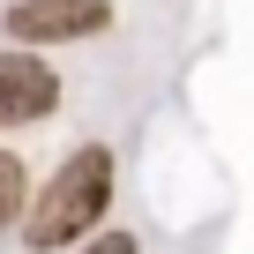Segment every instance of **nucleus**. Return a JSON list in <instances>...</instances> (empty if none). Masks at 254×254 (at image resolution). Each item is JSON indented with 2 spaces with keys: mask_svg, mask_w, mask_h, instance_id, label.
Returning <instances> with one entry per match:
<instances>
[{
  "mask_svg": "<svg viewBox=\"0 0 254 254\" xmlns=\"http://www.w3.org/2000/svg\"><path fill=\"white\" fill-rule=\"evenodd\" d=\"M75 254H142V247H135V232H97V239H82Z\"/></svg>",
  "mask_w": 254,
  "mask_h": 254,
  "instance_id": "39448f33",
  "label": "nucleus"
},
{
  "mask_svg": "<svg viewBox=\"0 0 254 254\" xmlns=\"http://www.w3.org/2000/svg\"><path fill=\"white\" fill-rule=\"evenodd\" d=\"M112 30V0H8V45H75Z\"/></svg>",
  "mask_w": 254,
  "mask_h": 254,
  "instance_id": "f03ea898",
  "label": "nucleus"
},
{
  "mask_svg": "<svg viewBox=\"0 0 254 254\" xmlns=\"http://www.w3.org/2000/svg\"><path fill=\"white\" fill-rule=\"evenodd\" d=\"M30 217V165L15 150H0V232H15Z\"/></svg>",
  "mask_w": 254,
  "mask_h": 254,
  "instance_id": "20e7f679",
  "label": "nucleus"
},
{
  "mask_svg": "<svg viewBox=\"0 0 254 254\" xmlns=\"http://www.w3.org/2000/svg\"><path fill=\"white\" fill-rule=\"evenodd\" d=\"M105 209H112V150H105V142H82V150L45 180V194L30 202L23 247H30V254H67V247L97 239Z\"/></svg>",
  "mask_w": 254,
  "mask_h": 254,
  "instance_id": "f257e3e1",
  "label": "nucleus"
},
{
  "mask_svg": "<svg viewBox=\"0 0 254 254\" xmlns=\"http://www.w3.org/2000/svg\"><path fill=\"white\" fill-rule=\"evenodd\" d=\"M60 112V75L45 53L30 45H8L0 53V127H30V120H53Z\"/></svg>",
  "mask_w": 254,
  "mask_h": 254,
  "instance_id": "7ed1b4c3",
  "label": "nucleus"
}]
</instances>
